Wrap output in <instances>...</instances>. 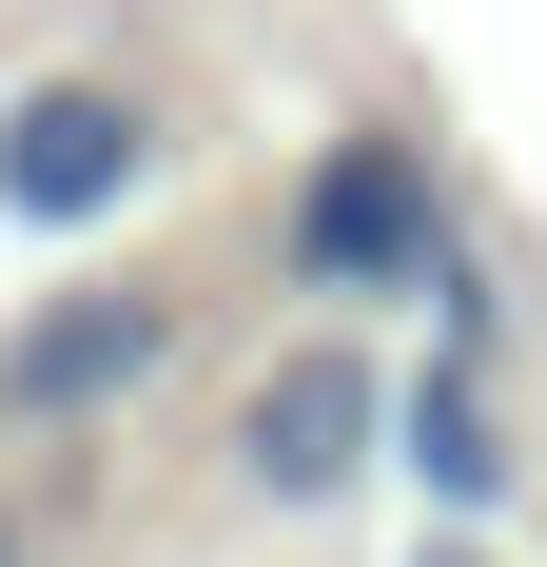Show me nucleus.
<instances>
[{"label":"nucleus","instance_id":"nucleus-3","mask_svg":"<svg viewBox=\"0 0 547 567\" xmlns=\"http://www.w3.org/2000/svg\"><path fill=\"white\" fill-rule=\"evenodd\" d=\"M157 372H176V313L137 275H79V293H40V313L0 333V411H20V431H99V411L157 392Z\"/></svg>","mask_w":547,"mask_h":567},{"label":"nucleus","instance_id":"nucleus-4","mask_svg":"<svg viewBox=\"0 0 547 567\" xmlns=\"http://www.w3.org/2000/svg\"><path fill=\"white\" fill-rule=\"evenodd\" d=\"M372 451H391V372H352V352H293V372H255V411H235V470H255L274 509H332Z\"/></svg>","mask_w":547,"mask_h":567},{"label":"nucleus","instance_id":"nucleus-2","mask_svg":"<svg viewBox=\"0 0 547 567\" xmlns=\"http://www.w3.org/2000/svg\"><path fill=\"white\" fill-rule=\"evenodd\" d=\"M157 99L137 79H20L0 99V216L20 235H117L137 196H157Z\"/></svg>","mask_w":547,"mask_h":567},{"label":"nucleus","instance_id":"nucleus-8","mask_svg":"<svg viewBox=\"0 0 547 567\" xmlns=\"http://www.w3.org/2000/svg\"><path fill=\"white\" fill-rule=\"evenodd\" d=\"M0 567H20V509H0Z\"/></svg>","mask_w":547,"mask_h":567},{"label":"nucleus","instance_id":"nucleus-5","mask_svg":"<svg viewBox=\"0 0 547 567\" xmlns=\"http://www.w3.org/2000/svg\"><path fill=\"white\" fill-rule=\"evenodd\" d=\"M391 470H411L431 509H469V528L528 489V451H508V411H489V352H431V372H391Z\"/></svg>","mask_w":547,"mask_h":567},{"label":"nucleus","instance_id":"nucleus-7","mask_svg":"<svg viewBox=\"0 0 547 567\" xmlns=\"http://www.w3.org/2000/svg\"><path fill=\"white\" fill-rule=\"evenodd\" d=\"M411 567H489V528H469V509H431V548H411Z\"/></svg>","mask_w":547,"mask_h":567},{"label":"nucleus","instance_id":"nucleus-6","mask_svg":"<svg viewBox=\"0 0 547 567\" xmlns=\"http://www.w3.org/2000/svg\"><path fill=\"white\" fill-rule=\"evenodd\" d=\"M489 333H508V275L450 235V255H431V352H489Z\"/></svg>","mask_w":547,"mask_h":567},{"label":"nucleus","instance_id":"nucleus-1","mask_svg":"<svg viewBox=\"0 0 547 567\" xmlns=\"http://www.w3.org/2000/svg\"><path fill=\"white\" fill-rule=\"evenodd\" d=\"M450 235H469V216H450L431 117H352V137H313V176H293L274 275H293V293H431Z\"/></svg>","mask_w":547,"mask_h":567}]
</instances>
